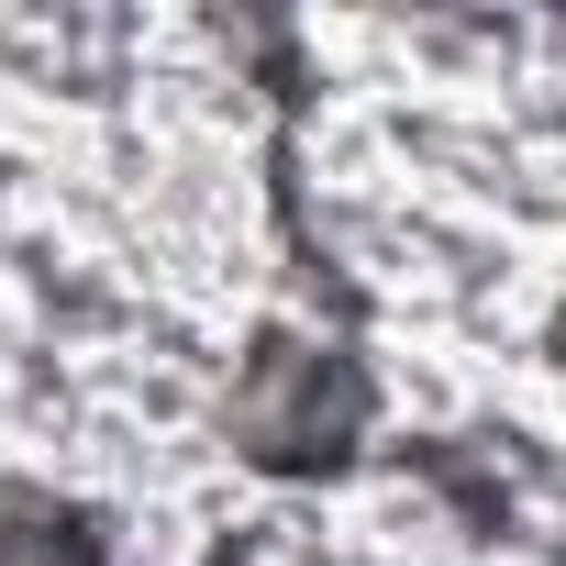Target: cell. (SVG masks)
I'll list each match as a JSON object with an SVG mask.
<instances>
[{"label":"cell","instance_id":"cell-1","mask_svg":"<svg viewBox=\"0 0 566 566\" xmlns=\"http://www.w3.org/2000/svg\"><path fill=\"white\" fill-rule=\"evenodd\" d=\"M255 378H266V389H244V411H233L255 467H334L345 433L367 422V378H356V367H323V356H301V345H266Z\"/></svg>","mask_w":566,"mask_h":566}]
</instances>
